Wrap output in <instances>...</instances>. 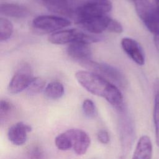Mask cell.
Returning <instances> with one entry per match:
<instances>
[{"mask_svg": "<svg viewBox=\"0 0 159 159\" xmlns=\"http://www.w3.org/2000/svg\"><path fill=\"white\" fill-rule=\"evenodd\" d=\"M78 82L89 93L104 98L118 110L124 107L123 96L119 89L104 77L94 72L84 70L75 73Z\"/></svg>", "mask_w": 159, "mask_h": 159, "instance_id": "6da1fadb", "label": "cell"}, {"mask_svg": "<svg viewBox=\"0 0 159 159\" xmlns=\"http://www.w3.org/2000/svg\"><path fill=\"white\" fill-rule=\"evenodd\" d=\"M138 16L147 29L153 35V43L159 51V13L148 0H137L135 2Z\"/></svg>", "mask_w": 159, "mask_h": 159, "instance_id": "7a4b0ae2", "label": "cell"}, {"mask_svg": "<svg viewBox=\"0 0 159 159\" xmlns=\"http://www.w3.org/2000/svg\"><path fill=\"white\" fill-rule=\"evenodd\" d=\"M48 41L56 45L83 42L89 44L100 41L101 38L96 35L88 34L77 29L62 30L52 33L48 37Z\"/></svg>", "mask_w": 159, "mask_h": 159, "instance_id": "3957f363", "label": "cell"}, {"mask_svg": "<svg viewBox=\"0 0 159 159\" xmlns=\"http://www.w3.org/2000/svg\"><path fill=\"white\" fill-rule=\"evenodd\" d=\"M112 7L109 0H86L80 4L75 16V20L78 24L87 19L105 16Z\"/></svg>", "mask_w": 159, "mask_h": 159, "instance_id": "277c9868", "label": "cell"}, {"mask_svg": "<svg viewBox=\"0 0 159 159\" xmlns=\"http://www.w3.org/2000/svg\"><path fill=\"white\" fill-rule=\"evenodd\" d=\"M81 65L103 77L107 78L122 88L125 87L127 84V80L124 75L113 66L107 63L94 61L92 60L86 61Z\"/></svg>", "mask_w": 159, "mask_h": 159, "instance_id": "5b68a950", "label": "cell"}, {"mask_svg": "<svg viewBox=\"0 0 159 159\" xmlns=\"http://www.w3.org/2000/svg\"><path fill=\"white\" fill-rule=\"evenodd\" d=\"M35 78L29 65L23 64L20 66L10 80L8 91L11 94L19 93L27 89Z\"/></svg>", "mask_w": 159, "mask_h": 159, "instance_id": "8992f818", "label": "cell"}, {"mask_svg": "<svg viewBox=\"0 0 159 159\" xmlns=\"http://www.w3.org/2000/svg\"><path fill=\"white\" fill-rule=\"evenodd\" d=\"M70 24L71 22L68 19L52 15L39 16L34 19L32 21V27L35 29L45 32H55Z\"/></svg>", "mask_w": 159, "mask_h": 159, "instance_id": "52a82bcc", "label": "cell"}, {"mask_svg": "<svg viewBox=\"0 0 159 159\" xmlns=\"http://www.w3.org/2000/svg\"><path fill=\"white\" fill-rule=\"evenodd\" d=\"M43 5L53 12L75 17L80 5L77 0H42Z\"/></svg>", "mask_w": 159, "mask_h": 159, "instance_id": "ba28073f", "label": "cell"}, {"mask_svg": "<svg viewBox=\"0 0 159 159\" xmlns=\"http://www.w3.org/2000/svg\"><path fill=\"white\" fill-rule=\"evenodd\" d=\"M66 132L71 137L74 152L78 155L85 154L91 143L88 134L79 129H70Z\"/></svg>", "mask_w": 159, "mask_h": 159, "instance_id": "9c48e42d", "label": "cell"}, {"mask_svg": "<svg viewBox=\"0 0 159 159\" xmlns=\"http://www.w3.org/2000/svg\"><path fill=\"white\" fill-rule=\"evenodd\" d=\"M120 45L124 52L136 64L142 66L145 63V55L139 43L134 39L124 37L121 40Z\"/></svg>", "mask_w": 159, "mask_h": 159, "instance_id": "30bf717a", "label": "cell"}, {"mask_svg": "<svg viewBox=\"0 0 159 159\" xmlns=\"http://www.w3.org/2000/svg\"><path fill=\"white\" fill-rule=\"evenodd\" d=\"M112 18L107 15L83 20L78 23L86 31L94 35L109 30Z\"/></svg>", "mask_w": 159, "mask_h": 159, "instance_id": "8fae6325", "label": "cell"}, {"mask_svg": "<svg viewBox=\"0 0 159 159\" xmlns=\"http://www.w3.org/2000/svg\"><path fill=\"white\" fill-rule=\"evenodd\" d=\"M32 130V127L23 122H18L11 125L7 131V138L14 145L20 146L24 144L27 134Z\"/></svg>", "mask_w": 159, "mask_h": 159, "instance_id": "7c38bea8", "label": "cell"}, {"mask_svg": "<svg viewBox=\"0 0 159 159\" xmlns=\"http://www.w3.org/2000/svg\"><path fill=\"white\" fill-rule=\"evenodd\" d=\"M88 45L83 42L71 43L67 48V53L72 59L81 64L91 60V50Z\"/></svg>", "mask_w": 159, "mask_h": 159, "instance_id": "4fadbf2b", "label": "cell"}, {"mask_svg": "<svg viewBox=\"0 0 159 159\" xmlns=\"http://www.w3.org/2000/svg\"><path fill=\"white\" fill-rule=\"evenodd\" d=\"M152 143L150 137L142 135L139 139L132 159H152Z\"/></svg>", "mask_w": 159, "mask_h": 159, "instance_id": "5bb4252c", "label": "cell"}, {"mask_svg": "<svg viewBox=\"0 0 159 159\" xmlns=\"http://www.w3.org/2000/svg\"><path fill=\"white\" fill-rule=\"evenodd\" d=\"M0 12L3 16L16 18L25 17L29 14V11L26 7L16 3H2Z\"/></svg>", "mask_w": 159, "mask_h": 159, "instance_id": "9a60e30c", "label": "cell"}, {"mask_svg": "<svg viewBox=\"0 0 159 159\" xmlns=\"http://www.w3.org/2000/svg\"><path fill=\"white\" fill-rule=\"evenodd\" d=\"M154 104L153 111V118L155 127V142L159 147V78L155 79L153 83Z\"/></svg>", "mask_w": 159, "mask_h": 159, "instance_id": "2e32d148", "label": "cell"}, {"mask_svg": "<svg viewBox=\"0 0 159 159\" xmlns=\"http://www.w3.org/2000/svg\"><path fill=\"white\" fill-rule=\"evenodd\" d=\"M64 86L59 81H52L48 83L45 89V95L49 99H57L64 94Z\"/></svg>", "mask_w": 159, "mask_h": 159, "instance_id": "e0dca14e", "label": "cell"}, {"mask_svg": "<svg viewBox=\"0 0 159 159\" xmlns=\"http://www.w3.org/2000/svg\"><path fill=\"white\" fill-rule=\"evenodd\" d=\"M55 144L57 148L62 151L68 150L73 147L72 141L66 130L59 134L55 139Z\"/></svg>", "mask_w": 159, "mask_h": 159, "instance_id": "ac0fdd59", "label": "cell"}, {"mask_svg": "<svg viewBox=\"0 0 159 159\" xmlns=\"http://www.w3.org/2000/svg\"><path fill=\"white\" fill-rule=\"evenodd\" d=\"M14 27L12 24L8 19L0 18V40L1 42L6 41L11 38L13 34Z\"/></svg>", "mask_w": 159, "mask_h": 159, "instance_id": "d6986e66", "label": "cell"}, {"mask_svg": "<svg viewBox=\"0 0 159 159\" xmlns=\"http://www.w3.org/2000/svg\"><path fill=\"white\" fill-rule=\"evenodd\" d=\"M45 81L39 77H35L34 81L27 89V93L32 96L41 93L45 88Z\"/></svg>", "mask_w": 159, "mask_h": 159, "instance_id": "ffe728a7", "label": "cell"}, {"mask_svg": "<svg viewBox=\"0 0 159 159\" xmlns=\"http://www.w3.org/2000/svg\"><path fill=\"white\" fill-rule=\"evenodd\" d=\"M14 109L13 104L6 99H1L0 102V119L1 122L8 118Z\"/></svg>", "mask_w": 159, "mask_h": 159, "instance_id": "44dd1931", "label": "cell"}, {"mask_svg": "<svg viewBox=\"0 0 159 159\" xmlns=\"http://www.w3.org/2000/svg\"><path fill=\"white\" fill-rule=\"evenodd\" d=\"M82 109L84 115L89 118H93L97 115L96 106L91 99H86L83 101Z\"/></svg>", "mask_w": 159, "mask_h": 159, "instance_id": "7402d4cb", "label": "cell"}, {"mask_svg": "<svg viewBox=\"0 0 159 159\" xmlns=\"http://www.w3.org/2000/svg\"><path fill=\"white\" fill-rule=\"evenodd\" d=\"M29 159H44L45 153L42 148L38 145H33L27 151Z\"/></svg>", "mask_w": 159, "mask_h": 159, "instance_id": "603a6c76", "label": "cell"}, {"mask_svg": "<svg viewBox=\"0 0 159 159\" xmlns=\"http://www.w3.org/2000/svg\"><path fill=\"white\" fill-rule=\"evenodd\" d=\"M109 31L114 32V33L120 34L123 31V27L119 21L112 19L110 23Z\"/></svg>", "mask_w": 159, "mask_h": 159, "instance_id": "cb8c5ba5", "label": "cell"}, {"mask_svg": "<svg viewBox=\"0 0 159 159\" xmlns=\"http://www.w3.org/2000/svg\"><path fill=\"white\" fill-rule=\"evenodd\" d=\"M98 140L102 144H107L110 141V137L106 130H100L97 134Z\"/></svg>", "mask_w": 159, "mask_h": 159, "instance_id": "d4e9b609", "label": "cell"}, {"mask_svg": "<svg viewBox=\"0 0 159 159\" xmlns=\"http://www.w3.org/2000/svg\"><path fill=\"white\" fill-rule=\"evenodd\" d=\"M155 4H156L155 7L159 13V0H155Z\"/></svg>", "mask_w": 159, "mask_h": 159, "instance_id": "484cf974", "label": "cell"}, {"mask_svg": "<svg viewBox=\"0 0 159 159\" xmlns=\"http://www.w3.org/2000/svg\"><path fill=\"white\" fill-rule=\"evenodd\" d=\"M132 1H135H135H137V0H132Z\"/></svg>", "mask_w": 159, "mask_h": 159, "instance_id": "4316f807", "label": "cell"}, {"mask_svg": "<svg viewBox=\"0 0 159 159\" xmlns=\"http://www.w3.org/2000/svg\"><path fill=\"white\" fill-rule=\"evenodd\" d=\"M120 159H123V158H120Z\"/></svg>", "mask_w": 159, "mask_h": 159, "instance_id": "83f0119b", "label": "cell"}]
</instances>
